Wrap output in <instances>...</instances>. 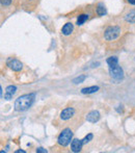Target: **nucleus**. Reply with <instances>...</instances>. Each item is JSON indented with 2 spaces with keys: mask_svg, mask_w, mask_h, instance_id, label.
I'll list each match as a JSON object with an SVG mask.
<instances>
[{
  "mask_svg": "<svg viewBox=\"0 0 135 153\" xmlns=\"http://www.w3.org/2000/svg\"><path fill=\"white\" fill-rule=\"evenodd\" d=\"M101 118V115L98 111H89V114L86 115V121L91 122V123H96L98 122Z\"/></svg>",
  "mask_w": 135,
  "mask_h": 153,
  "instance_id": "8",
  "label": "nucleus"
},
{
  "mask_svg": "<svg viewBox=\"0 0 135 153\" xmlns=\"http://www.w3.org/2000/svg\"><path fill=\"white\" fill-rule=\"evenodd\" d=\"M85 79H86V75H80V76H77L76 78L73 79L72 82L75 83V85H78V83H82Z\"/></svg>",
  "mask_w": 135,
  "mask_h": 153,
  "instance_id": "15",
  "label": "nucleus"
},
{
  "mask_svg": "<svg viewBox=\"0 0 135 153\" xmlns=\"http://www.w3.org/2000/svg\"><path fill=\"white\" fill-rule=\"evenodd\" d=\"M122 33V28L117 25H110L104 30V39L108 42L114 41L120 38Z\"/></svg>",
  "mask_w": 135,
  "mask_h": 153,
  "instance_id": "2",
  "label": "nucleus"
},
{
  "mask_svg": "<svg viewBox=\"0 0 135 153\" xmlns=\"http://www.w3.org/2000/svg\"><path fill=\"white\" fill-rule=\"evenodd\" d=\"M96 13L99 17L105 16L106 15V7L103 3H98L97 4V7H96Z\"/></svg>",
  "mask_w": 135,
  "mask_h": 153,
  "instance_id": "14",
  "label": "nucleus"
},
{
  "mask_svg": "<svg viewBox=\"0 0 135 153\" xmlns=\"http://www.w3.org/2000/svg\"><path fill=\"white\" fill-rule=\"evenodd\" d=\"M124 19H125L126 22L131 23V24H134V23H135V8L128 10V12L124 15Z\"/></svg>",
  "mask_w": 135,
  "mask_h": 153,
  "instance_id": "11",
  "label": "nucleus"
},
{
  "mask_svg": "<svg viewBox=\"0 0 135 153\" xmlns=\"http://www.w3.org/2000/svg\"><path fill=\"white\" fill-rule=\"evenodd\" d=\"M93 137H94V134L93 133H89V134L86 135V137H84V139H82V142H83V144H87V143H89V142L93 140Z\"/></svg>",
  "mask_w": 135,
  "mask_h": 153,
  "instance_id": "17",
  "label": "nucleus"
},
{
  "mask_svg": "<svg viewBox=\"0 0 135 153\" xmlns=\"http://www.w3.org/2000/svg\"><path fill=\"white\" fill-rule=\"evenodd\" d=\"M6 66L10 69V70L15 71V72H19L23 69V64L20 61L16 59H10L6 62Z\"/></svg>",
  "mask_w": 135,
  "mask_h": 153,
  "instance_id": "5",
  "label": "nucleus"
},
{
  "mask_svg": "<svg viewBox=\"0 0 135 153\" xmlns=\"http://www.w3.org/2000/svg\"><path fill=\"white\" fill-rule=\"evenodd\" d=\"M127 2L129 4H132V5H135V0H127Z\"/></svg>",
  "mask_w": 135,
  "mask_h": 153,
  "instance_id": "20",
  "label": "nucleus"
},
{
  "mask_svg": "<svg viewBox=\"0 0 135 153\" xmlns=\"http://www.w3.org/2000/svg\"><path fill=\"white\" fill-rule=\"evenodd\" d=\"M73 31H74V24L72 22H67L61 28V33L66 36H70Z\"/></svg>",
  "mask_w": 135,
  "mask_h": 153,
  "instance_id": "10",
  "label": "nucleus"
},
{
  "mask_svg": "<svg viewBox=\"0 0 135 153\" xmlns=\"http://www.w3.org/2000/svg\"><path fill=\"white\" fill-rule=\"evenodd\" d=\"M12 1L13 0H1V5L2 6H8L12 4Z\"/></svg>",
  "mask_w": 135,
  "mask_h": 153,
  "instance_id": "18",
  "label": "nucleus"
},
{
  "mask_svg": "<svg viewBox=\"0 0 135 153\" xmlns=\"http://www.w3.org/2000/svg\"><path fill=\"white\" fill-rule=\"evenodd\" d=\"M16 153H25L24 150H17Z\"/></svg>",
  "mask_w": 135,
  "mask_h": 153,
  "instance_id": "21",
  "label": "nucleus"
},
{
  "mask_svg": "<svg viewBox=\"0 0 135 153\" xmlns=\"http://www.w3.org/2000/svg\"><path fill=\"white\" fill-rule=\"evenodd\" d=\"M109 74L115 80H122L124 78V71L121 66H119V64L109 66Z\"/></svg>",
  "mask_w": 135,
  "mask_h": 153,
  "instance_id": "4",
  "label": "nucleus"
},
{
  "mask_svg": "<svg viewBox=\"0 0 135 153\" xmlns=\"http://www.w3.org/2000/svg\"><path fill=\"white\" fill-rule=\"evenodd\" d=\"M106 62L108 64V66H111V65H115V64H119V59L117 56H111L108 57L106 59Z\"/></svg>",
  "mask_w": 135,
  "mask_h": 153,
  "instance_id": "16",
  "label": "nucleus"
},
{
  "mask_svg": "<svg viewBox=\"0 0 135 153\" xmlns=\"http://www.w3.org/2000/svg\"><path fill=\"white\" fill-rule=\"evenodd\" d=\"M83 145H84V144H83L82 140L74 139L72 141V143H71V150H72V152H74V153H78L81 151Z\"/></svg>",
  "mask_w": 135,
  "mask_h": 153,
  "instance_id": "7",
  "label": "nucleus"
},
{
  "mask_svg": "<svg viewBox=\"0 0 135 153\" xmlns=\"http://www.w3.org/2000/svg\"><path fill=\"white\" fill-rule=\"evenodd\" d=\"M74 116H75V109L73 107H67V108L61 111L59 118H60L61 121H68V120L72 119Z\"/></svg>",
  "mask_w": 135,
  "mask_h": 153,
  "instance_id": "6",
  "label": "nucleus"
},
{
  "mask_svg": "<svg viewBox=\"0 0 135 153\" xmlns=\"http://www.w3.org/2000/svg\"><path fill=\"white\" fill-rule=\"evenodd\" d=\"M100 88L98 85H93V87H89V88H83L81 90V94H94V93L99 91Z\"/></svg>",
  "mask_w": 135,
  "mask_h": 153,
  "instance_id": "13",
  "label": "nucleus"
},
{
  "mask_svg": "<svg viewBox=\"0 0 135 153\" xmlns=\"http://www.w3.org/2000/svg\"><path fill=\"white\" fill-rule=\"evenodd\" d=\"M36 152H38V153H47L48 151H47L46 149H44V148L40 147V148H38V149H36Z\"/></svg>",
  "mask_w": 135,
  "mask_h": 153,
  "instance_id": "19",
  "label": "nucleus"
},
{
  "mask_svg": "<svg viewBox=\"0 0 135 153\" xmlns=\"http://www.w3.org/2000/svg\"><path fill=\"white\" fill-rule=\"evenodd\" d=\"M73 139V130L71 128L63 129L57 137V144L61 147H67Z\"/></svg>",
  "mask_w": 135,
  "mask_h": 153,
  "instance_id": "3",
  "label": "nucleus"
},
{
  "mask_svg": "<svg viewBox=\"0 0 135 153\" xmlns=\"http://www.w3.org/2000/svg\"><path fill=\"white\" fill-rule=\"evenodd\" d=\"M17 92V87L16 85H8L5 89V94H4V99L5 100H10L13 98L15 94Z\"/></svg>",
  "mask_w": 135,
  "mask_h": 153,
  "instance_id": "9",
  "label": "nucleus"
},
{
  "mask_svg": "<svg viewBox=\"0 0 135 153\" xmlns=\"http://www.w3.org/2000/svg\"><path fill=\"white\" fill-rule=\"evenodd\" d=\"M89 19V14H85V13H83V14H80L78 16V18H77L76 24L78 25V26H81V25L84 24V23L86 22Z\"/></svg>",
  "mask_w": 135,
  "mask_h": 153,
  "instance_id": "12",
  "label": "nucleus"
},
{
  "mask_svg": "<svg viewBox=\"0 0 135 153\" xmlns=\"http://www.w3.org/2000/svg\"><path fill=\"white\" fill-rule=\"evenodd\" d=\"M34 101H35V94L34 93L24 94L16 99V101H15V109L17 111H25L29 107L32 106Z\"/></svg>",
  "mask_w": 135,
  "mask_h": 153,
  "instance_id": "1",
  "label": "nucleus"
}]
</instances>
